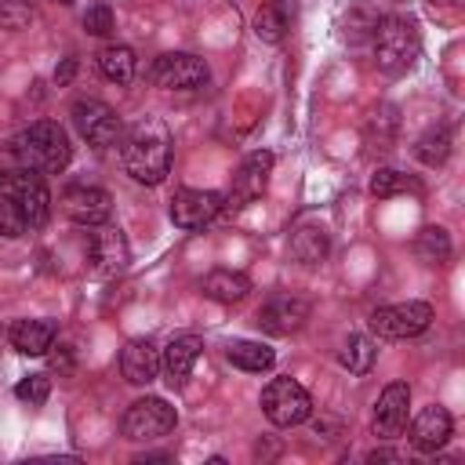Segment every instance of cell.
I'll use <instances>...</instances> for the list:
<instances>
[{
	"instance_id": "obj_1",
	"label": "cell",
	"mask_w": 465,
	"mask_h": 465,
	"mask_svg": "<svg viewBox=\"0 0 465 465\" xmlns=\"http://www.w3.org/2000/svg\"><path fill=\"white\" fill-rule=\"evenodd\" d=\"M120 156H124V167H127V174L134 182L160 185L167 178V171H171V131H167V124L156 120V116L138 120L127 131Z\"/></svg>"
},
{
	"instance_id": "obj_2",
	"label": "cell",
	"mask_w": 465,
	"mask_h": 465,
	"mask_svg": "<svg viewBox=\"0 0 465 465\" xmlns=\"http://www.w3.org/2000/svg\"><path fill=\"white\" fill-rule=\"evenodd\" d=\"M11 156H15V163L25 167V171L58 174V171L69 163L73 149H69L65 131H62L54 120H36V124H29L25 131H18V134L11 138Z\"/></svg>"
},
{
	"instance_id": "obj_3",
	"label": "cell",
	"mask_w": 465,
	"mask_h": 465,
	"mask_svg": "<svg viewBox=\"0 0 465 465\" xmlns=\"http://www.w3.org/2000/svg\"><path fill=\"white\" fill-rule=\"evenodd\" d=\"M421 51V33L414 25V18H403V15H389L374 25V58H378V69L389 73V76H400L414 65Z\"/></svg>"
},
{
	"instance_id": "obj_4",
	"label": "cell",
	"mask_w": 465,
	"mask_h": 465,
	"mask_svg": "<svg viewBox=\"0 0 465 465\" xmlns=\"http://www.w3.org/2000/svg\"><path fill=\"white\" fill-rule=\"evenodd\" d=\"M73 124L87 138V145H94V149H113L124 138V127H120L116 109L105 105V102H98V98H76L73 102Z\"/></svg>"
},
{
	"instance_id": "obj_5",
	"label": "cell",
	"mask_w": 465,
	"mask_h": 465,
	"mask_svg": "<svg viewBox=\"0 0 465 465\" xmlns=\"http://www.w3.org/2000/svg\"><path fill=\"white\" fill-rule=\"evenodd\" d=\"M262 411L272 425L287 429V425H298L309 418L312 411V400L309 392L294 381V378H272L265 389H262Z\"/></svg>"
},
{
	"instance_id": "obj_6",
	"label": "cell",
	"mask_w": 465,
	"mask_h": 465,
	"mask_svg": "<svg viewBox=\"0 0 465 465\" xmlns=\"http://www.w3.org/2000/svg\"><path fill=\"white\" fill-rule=\"evenodd\" d=\"M178 414L167 400L160 396H145V400H134L124 414V436L134 440V443H149V440H160L174 429Z\"/></svg>"
},
{
	"instance_id": "obj_7",
	"label": "cell",
	"mask_w": 465,
	"mask_h": 465,
	"mask_svg": "<svg viewBox=\"0 0 465 465\" xmlns=\"http://www.w3.org/2000/svg\"><path fill=\"white\" fill-rule=\"evenodd\" d=\"M4 189L18 203V211H22V218H25L29 229L47 225V218H51V193H47V185H44V178L36 171H25V167L11 171Z\"/></svg>"
},
{
	"instance_id": "obj_8",
	"label": "cell",
	"mask_w": 465,
	"mask_h": 465,
	"mask_svg": "<svg viewBox=\"0 0 465 465\" xmlns=\"http://www.w3.org/2000/svg\"><path fill=\"white\" fill-rule=\"evenodd\" d=\"M432 323V305L429 302H400L371 312V331L378 338H414Z\"/></svg>"
},
{
	"instance_id": "obj_9",
	"label": "cell",
	"mask_w": 465,
	"mask_h": 465,
	"mask_svg": "<svg viewBox=\"0 0 465 465\" xmlns=\"http://www.w3.org/2000/svg\"><path fill=\"white\" fill-rule=\"evenodd\" d=\"M153 84L163 87V91H196L207 84V62L196 58V54H185V51H171V54H160L153 62Z\"/></svg>"
},
{
	"instance_id": "obj_10",
	"label": "cell",
	"mask_w": 465,
	"mask_h": 465,
	"mask_svg": "<svg viewBox=\"0 0 465 465\" xmlns=\"http://www.w3.org/2000/svg\"><path fill=\"white\" fill-rule=\"evenodd\" d=\"M269 174H272V153H269V149L251 153V156L236 167V174H232L229 193L222 196V203H225V207H247V203H254V200L265 193Z\"/></svg>"
},
{
	"instance_id": "obj_11",
	"label": "cell",
	"mask_w": 465,
	"mask_h": 465,
	"mask_svg": "<svg viewBox=\"0 0 465 465\" xmlns=\"http://www.w3.org/2000/svg\"><path fill=\"white\" fill-rule=\"evenodd\" d=\"M87 262H91V269L98 276L124 272L127 262H131V247H127L124 232L113 229V225H94V232L87 236Z\"/></svg>"
},
{
	"instance_id": "obj_12",
	"label": "cell",
	"mask_w": 465,
	"mask_h": 465,
	"mask_svg": "<svg viewBox=\"0 0 465 465\" xmlns=\"http://www.w3.org/2000/svg\"><path fill=\"white\" fill-rule=\"evenodd\" d=\"M407 407H411V385L407 381H389L385 392L374 403L371 429L378 440H396L407 429Z\"/></svg>"
},
{
	"instance_id": "obj_13",
	"label": "cell",
	"mask_w": 465,
	"mask_h": 465,
	"mask_svg": "<svg viewBox=\"0 0 465 465\" xmlns=\"http://www.w3.org/2000/svg\"><path fill=\"white\" fill-rule=\"evenodd\" d=\"M222 207V196L211 189H178L171 196V222L178 229H203Z\"/></svg>"
},
{
	"instance_id": "obj_14",
	"label": "cell",
	"mask_w": 465,
	"mask_h": 465,
	"mask_svg": "<svg viewBox=\"0 0 465 465\" xmlns=\"http://www.w3.org/2000/svg\"><path fill=\"white\" fill-rule=\"evenodd\" d=\"M62 211H65L69 222L94 229V225H105V222H109V214H113V196H109L105 189H94V185H76V189H69V193L62 196Z\"/></svg>"
},
{
	"instance_id": "obj_15",
	"label": "cell",
	"mask_w": 465,
	"mask_h": 465,
	"mask_svg": "<svg viewBox=\"0 0 465 465\" xmlns=\"http://www.w3.org/2000/svg\"><path fill=\"white\" fill-rule=\"evenodd\" d=\"M309 320V305L294 294H276L258 309V323L269 334H291Z\"/></svg>"
},
{
	"instance_id": "obj_16",
	"label": "cell",
	"mask_w": 465,
	"mask_h": 465,
	"mask_svg": "<svg viewBox=\"0 0 465 465\" xmlns=\"http://www.w3.org/2000/svg\"><path fill=\"white\" fill-rule=\"evenodd\" d=\"M200 352H203L200 334H178V338H171L167 349H163V356H160V367H163L167 381H171V385H182V381L193 374Z\"/></svg>"
},
{
	"instance_id": "obj_17",
	"label": "cell",
	"mask_w": 465,
	"mask_h": 465,
	"mask_svg": "<svg viewBox=\"0 0 465 465\" xmlns=\"http://www.w3.org/2000/svg\"><path fill=\"white\" fill-rule=\"evenodd\" d=\"M450 429H454V421H450V414H447V407H425L414 421H411V443H414V450H440L447 440H450Z\"/></svg>"
},
{
	"instance_id": "obj_18",
	"label": "cell",
	"mask_w": 465,
	"mask_h": 465,
	"mask_svg": "<svg viewBox=\"0 0 465 465\" xmlns=\"http://www.w3.org/2000/svg\"><path fill=\"white\" fill-rule=\"evenodd\" d=\"M120 371H124V378H127L131 385H149V381L156 378V371H160V352H156V345H153L149 338L131 341V345L120 352Z\"/></svg>"
},
{
	"instance_id": "obj_19",
	"label": "cell",
	"mask_w": 465,
	"mask_h": 465,
	"mask_svg": "<svg viewBox=\"0 0 465 465\" xmlns=\"http://www.w3.org/2000/svg\"><path fill=\"white\" fill-rule=\"evenodd\" d=\"M58 334V323L54 320H18L11 327V345L22 352V356H40L51 349Z\"/></svg>"
},
{
	"instance_id": "obj_20",
	"label": "cell",
	"mask_w": 465,
	"mask_h": 465,
	"mask_svg": "<svg viewBox=\"0 0 465 465\" xmlns=\"http://www.w3.org/2000/svg\"><path fill=\"white\" fill-rule=\"evenodd\" d=\"M247 291H251V280H247L243 272L214 269V272H207V276H203V294H207V298H214V302L232 305V302H243V298H247Z\"/></svg>"
},
{
	"instance_id": "obj_21",
	"label": "cell",
	"mask_w": 465,
	"mask_h": 465,
	"mask_svg": "<svg viewBox=\"0 0 465 465\" xmlns=\"http://www.w3.org/2000/svg\"><path fill=\"white\" fill-rule=\"evenodd\" d=\"M225 360H229L232 367H240V371L262 374V371H269V367H272L276 352H272L269 345H262V341H247V338H240V341H229Z\"/></svg>"
},
{
	"instance_id": "obj_22",
	"label": "cell",
	"mask_w": 465,
	"mask_h": 465,
	"mask_svg": "<svg viewBox=\"0 0 465 465\" xmlns=\"http://www.w3.org/2000/svg\"><path fill=\"white\" fill-rule=\"evenodd\" d=\"M98 69H102L105 80L127 84V80L134 76V51L124 47V44H105V47L98 51Z\"/></svg>"
},
{
	"instance_id": "obj_23",
	"label": "cell",
	"mask_w": 465,
	"mask_h": 465,
	"mask_svg": "<svg viewBox=\"0 0 465 465\" xmlns=\"http://www.w3.org/2000/svg\"><path fill=\"white\" fill-rule=\"evenodd\" d=\"M374 356H378V349L367 334H349L345 345H341V367L349 374H367L374 367Z\"/></svg>"
},
{
	"instance_id": "obj_24",
	"label": "cell",
	"mask_w": 465,
	"mask_h": 465,
	"mask_svg": "<svg viewBox=\"0 0 465 465\" xmlns=\"http://www.w3.org/2000/svg\"><path fill=\"white\" fill-rule=\"evenodd\" d=\"M291 251H294L298 262L316 265V262L327 254V232L316 229V225H302V229H294V236H291Z\"/></svg>"
},
{
	"instance_id": "obj_25",
	"label": "cell",
	"mask_w": 465,
	"mask_h": 465,
	"mask_svg": "<svg viewBox=\"0 0 465 465\" xmlns=\"http://www.w3.org/2000/svg\"><path fill=\"white\" fill-rule=\"evenodd\" d=\"M254 33H258L265 44H280V40H283V33H287V11H283L280 0H269V4L258 7V15H254Z\"/></svg>"
},
{
	"instance_id": "obj_26",
	"label": "cell",
	"mask_w": 465,
	"mask_h": 465,
	"mask_svg": "<svg viewBox=\"0 0 465 465\" xmlns=\"http://www.w3.org/2000/svg\"><path fill=\"white\" fill-rule=\"evenodd\" d=\"M418 189L421 185L414 178H407L403 171H392V167H385V171H378L371 178V193L374 196H396V193H418Z\"/></svg>"
},
{
	"instance_id": "obj_27",
	"label": "cell",
	"mask_w": 465,
	"mask_h": 465,
	"mask_svg": "<svg viewBox=\"0 0 465 465\" xmlns=\"http://www.w3.org/2000/svg\"><path fill=\"white\" fill-rule=\"evenodd\" d=\"M414 153H418V160H421V163H429V167L443 163V160H447V153H450V138H447V131L440 127V131L421 134V138H418V145H414Z\"/></svg>"
},
{
	"instance_id": "obj_28",
	"label": "cell",
	"mask_w": 465,
	"mask_h": 465,
	"mask_svg": "<svg viewBox=\"0 0 465 465\" xmlns=\"http://www.w3.org/2000/svg\"><path fill=\"white\" fill-rule=\"evenodd\" d=\"M418 251H421V258H429V262H447V254H450L447 229H440V225L421 229V236H418Z\"/></svg>"
},
{
	"instance_id": "obj_29",
	"label": "cell",
	"mask_w": 465,
	"mask_h": 465,
	"mask_svg": "<svg viewBox=\"0 0 465 465\" xmlns=\"http://www.w3.org/2000/svg\"><path fill=\"white\" fill-rule=\"evenodd\" d=\"M15 396H18L22 403H29V407H40V403H47V396H51V378H47V374H29V378H22V381L15 385Z\"/></svg>"
},
{
	"instance_id": "obj_30",
	"label": "cell",
	"mask_w": 465,
	"mask_h": 465,
	"mask_svg": "<svg viewBox=\"0 0 465 465\" xmlns=\"http://www.w3.org/2000/svg\"><path fill=\"white\" fill-rule=\"evenodd\" d=\"M29 225L18 211V203L11 196H0V236H22Z\"/></svg>"
},
{
	"instance_id": "obj_31",
	"label": "cell",
	"mask_w": 465,
	"mask_h": 465,
	"mask_svg": "<svg viewBox=\"0 0 465 465\" xmlns=\"http://www.w3.org/2000/svg\"><path fill=\"white\" fill-rule=\"evenodd\" d=\"M84 29H87L91 36H109V33H113V11H109L105 4L87 7V11H84Z\"/></svg>"
},
{
	"instance_id": "obj_32",
	"label": "cell",
	"mask_w": 465,
	"mask_h": 465,
	"mask_svg": "<svg viewBox=\"0 0 465 465\" xmlns=\"http://www.w3.org/2000/svg\"><path fill=\"white\" fill-rule=\"evenodd\" d=\"M73 73H76V58H65V62H62V69L54 73V80H58V84H69V80H73Z\"/></svg>"
},
{
	"instance_id": "obj_33",
	"label": "cell",
	"mask_w": 465,
	"mask_h": 465,
	"mask_svg": "<svg viewBox=\"0 0 465 465\" xmlns=\"http://www.w3.org/2000/svg\"><path fill=\"white\" fill-rule=\"evenodd\" d=\"M429 4H432V7H436V4H443V7H458L461 0H429Z\"/></svg>"
},
{
	"instance_id": "obj_34",
	"label": "cell",
	"mask_w": 465,
	"mask_h": 465,
	"mask_svg": "<svg viewBox=\"0 0 465 465\" xmlns=\"http://www.w3.org/2000/svg\"><path fill=\"white\" fill-rule=\"evenodd\" d=\"M7 185V171H4V163H0V189Z\"/></svg>"
},
{
	"instance_id": "obj_35",
	"label": "cell",
	"mask_w": 465,
	"mask_h": 465,
	"mask_svg": "<svg viewBox=\"0 0 465 465\" xmlns=\"http://www.w3.org/2000/svg\"><path fill=\"white\" fill-rule=\"evenodd\" d=\"M54 4H73V0H54Z\"/></svg>"
}]
</instances>
